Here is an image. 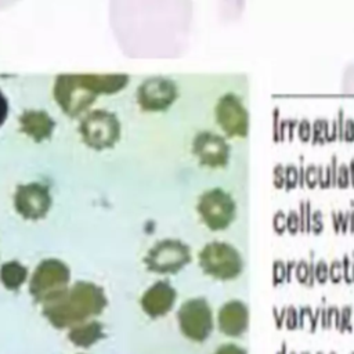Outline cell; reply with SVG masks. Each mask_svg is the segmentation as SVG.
<instances>
[{"mask_svg":"<svg viewBox=\"0 0 354 354\" xmlns=\"http://www.w3.org/2000/svg\"><path fill=\"white\" fill-rule=\"evenodd\" d=\"M346 127H347V130H346L344 136H343V140H344V141H353L354 140V122L353 120H347V125H346Z\"/></svg>","mask_w":354,"mask_h":354,"instance_id":"28","label":"cell"},{"mask_svg":"<svg viewBox=\"0 0 354 354\" xmlns=\"http://www.w3.org/2000/svg\"><path fill=\"white\" fill-rule=\"evenodd\" d=\"M343 133H344L343 131V109H340L339 111V133H337L340 140H343Z\"/></svg>","mask_w":354,"mask_h":354,"instance_id":"29","label":"cell"},{"mask_svg":"<svg viewBox=\"0 0 354 354\" xmlns=\"http://www.w3.org/2000/svg\"><path fill=\"white\" fill-rule=\"evenodd\" d=\"M213 354H249V351H248V347L242 343L227 342L220 344Z\"/></svg>","mask_w":354,"mask_h":354,"instance_id":"18","label":"cell"},{"mask_svg":"<svg viewBox=\"0 0 354 354\" xmlns=\"http://www.w3.org/2000/svg\"><path fill=\"white\" fill-rule=\"evenodd\" d=\"M200 267L206 275L222 282L242 278L246 260L242 252L227 241H211L198 253Z\"/></svg>","mask_w":354,"mask_h":354,"instance_id":"3","label":"cell"},{"mask_svg":"<svg viewBox=\"0 0 354 354\" xmlns=\"http://www.w3.org/2000/svg\"><path fill=\"white\" fill-rule=\"evenodd\" d=\"M273 227H274L275 233H278V234H282V233L286 230V216H285V213H284L282 211H278L274 215V219H273Z\"/></svg>","mask_w":354,"mask_h":354,"instance_id":"20","label":"cell"},{"mask_svg":"<svg viewBox=\"0 0 354 354\" xmlns=\"http://www.w3.org/2000/svg\"><path fill=\"white\" fill-rule=\"evenodd\" d=\"M107 306V296L101 286L87 281H78L67 291L43 304V315L57 329L90 321L101 314Z\"/></svg>","mask_w":354,"mask_h":354,"instance_id":"2","label":"cell"},{"mask_svg":"<svg viewBox=\"0 0 354 354\" xmlns=\"http://www.w3.org/2000/svg\"><path fill=\"white\" fill-rule=\"evenodd\" d=\"M7 115H9V103H7V98L5 97V94L0 90V126L6 122Z\"/></svg>","mask_w":354,"mask_h":354,"instance_id":"25","label":"cell"},{"mask_svg":"<svg viewBox=\"0 0 354 354\" xmlns=\"http://www.w3.org/2000/svg\"><path fill=\"white\" fill-rule=\"evenodd\" d=\"M311 136V129H310V123L307 120H302V123L299 125V137L302 141H308Z\"/></svg>","mask_w":354,"mask_h":354,"instance_id":"27","label":"cell"},{"mask_svg":"<svg viewBox=\"0 0 354 354\" xmlns=\"http://www.w3.org/2000/svg\"><path fill=\"white\" fill-rule=\"evenodd\" d=\"M177 292L167 281H158L144 292L141 297V307L144 313L151 318L167 314L174 306Z\"/></svg>","mask_w":354,"mask_h":354,"instance_id":"14","label":"cell"},{"mask_svg":"<svg viewBox=\"0 0 354 354\" xmlns=\"http://www.w3.org/2000/svg\"><path fill=\"white\" fill-rule=\"evenodd\" d=\"M105 337L104 326L98 321H86L72 326L68 332V339L78 347H92L98 340Z\"/></svg>","mask_w":354,"mask_h":354,"instance_id":"16","label":"cell"},{"mask_svg":"<svg viewBox=\"0 0 354 354\" xmlns=\"http://www.w3.org/2000/svg\"><path fill=\"white\" fill-rule=\"evenodd\" d=\"M299 183V171L293 165L286 166L285 169V187L286 190H292Z\"/></svg>","mask_w":354,"mask_h":354,"instance_id":"19","label":"cell"},{"mask_svg":"<svg viewBox=\"0 0 354 354\" xmlns=\"http://www.w3.org/2000/svg\"><path fill=\"white\" fill-rule=\"evenodd\" d=\"M197 212L206 229L213 233L229 230L238 219V202L227 190L213 187L198 198Z\"/></svg>","mask_w":354,"mask_h":354,"instance_id":"4","label":"cell"},{"mask_svg":"<svg viewBox=\"0 0 354 354\" xmlns=\"http://www.w3.org/2000/svg\"><path fill=\"white\" fill-rule=\"evenodd\" d=\"M249 304L244 299H229L217 311V329L224 336L235 340H242L249 332Z\"/></svg>","mask_w":354,"mask_h":354,"instance_id":"13","label":"cell"},{"mask_svg":"<svg viewBox=\"0 0 354 354\" xmlns=\"http://www.w3.org/2000/svg\"><path fill=\"white\" fill-rule=\"evenodd\" d=\"M79 133L83 143L90 148L96 151L112 148L120 138V122L114 112L96 109L80 120Z\"/></svg>","mask_w":354,"mask_h":354,"instance_id":"6","label":"cell"},{"mask_svg":"<svg viewBox=\"0 0 354 354\" xmlns=\"http://www.w3.org/2000/svg\"><path fill=\"white\" fill-rule=\"evenodd\" d=\"M129 85L125 74H64L54 82L53 96L69 118L82 115L100 94H115Z\"/></svg>","mask_w":354,"mask_h":354,"instance_id":"1","label":"cell"},{"mask_svg":"<svg viewBox=\"0 0 354 354\" xmlns=\"http://www.w3.org/2000/svg\"><path fill=\"white\" fill-rule=\"evenodd\" d=\"M177 320L182 333L193 342H205L215 329L213 310L205 297L184 302L177 311Z\"/></svg>","mask_w":354,"mask_h":354,"instance_id":"8","label":"cell"},{"mask_svg":"<svg viewBox=\"0 0 354 354\" xmlns=\"http://www.w3.org/2000/svg\"><path fill=\"white\" fill-rule=\"evenodd\" d=\"M53 200L46 184L32 182L18 186L14 193V209L25 220H40L46 216Z\"/></svg>","mask_w":354,"mask_h":354,"instance_id":"11","label":"cell"},{"mask_svg":"<svg viewBox=\"0 0 354 354\" xmlns=\"http://www.w3.org/2000/svg\"><path fill=\"white\" fill-rule=\"evenodd\" d=\"M20 131L34 140L35 143H42L52 137L56 122L43 109H27L18 118Z\"/></svg>","mask_w":354,"mask_h":354,"instance_id":"15","label":"cell"},{"mask_svg":"<svg viewBox=\"0 0 354 354\" xmlns=\"http://www.w3.org/2000/svg\"><path fill=\"white\" fill-rule=\"evenodd\" d=\"M193 154L201 166L211 170H222L230 165L231 145L227 137L215 131H200L193 140Z\"/></svg>","mask_w":354,"mask_h":354,"instance_id":"10","label":"cell"},{"mask_svg":"<svg viewBox=\"0 0 354 354\" xmlns=\"http://www.w3.org/2000/svg\"><path fill=\"white\" fill-rule=\"evenodd\" d=\"M284 167L281 165H277L274 169V186L277 189H281L285 186V177H284Z\"/></svg>","mask_w":354,"mask_h":354,"instance_id":"26","label":"cell"},{"mask_svg":"<svg viewBox=\"0 0 354 354\" xmlns=\"http://www.w3.org/2000/svg\"><path fill=\"white\" fill-rule=\"evenodd\" d=\"M286 229L291 234H296L297 231L300 230V222H299V215L296 212L292 211L288 217H286Z\"/></svg>","mask_w":354,"mask_h":354,"instance_id":"21","label":"cell"},{"mask_svg":"<svg viewBox=\"0 0 354 354\" xmlns=\"http://www.w3.org/2000/svg\"><path fill=\"white\" fill-rule=\"evenodd\" d=\"M336 184L340 189H346L348 184H350V171H348L347 166H340L339 173H337L336 176Z\"/></svg>","mask_w":354,"mask_h":354,"instance_id":"22","label":"cell"},{"mask_svg":"<svg viewBox=\"0 0 354 354\" xmlns=\"http://www.w3.org/2000/svg\"><path fill=\"white\" fill-rule=\"evenodd\" d=\"M28 278V269L17 260L5 263L0 267V281L9 291H18Z\"/></svg>","mask_w":354,"mask_h":354,"instance_id":"17","label":"cell"},{"mask_svg":"<svg viewBox=\"0 0 354 354\" xmlns=\"http://www.w3.org/2000/svg\"><path fill=\"white\" fill-rule=\"evenodd\" d=\"M190 262V246L180 240L159 241L144 257L147 269L158 274H176Z\"/></svg>","mask_w":354,"mask_h":354,"instance_id":"9","label":"cell"},{"mask_svg":"<svg viewBox=\"0 0 354 354\" xmlns=\"http://www.w3.org/2000/svg\"><path fill=\"white\" fill-rule=\"evenodd\" d=\"M215 119L223 136L234 140H246L249 134V112L244 98L237 93H224L217 100Z\"/></svg>","mask_w":354,"mask_h":354,"instance_id":"7","label":"cell"},{"mask_svg":"<svg viewBox=\"0 0 354 354\" xmlns=\"http://www.w3.org/2000/svg\"><path fill=\"white\" fill-rule=\"evenodd\" d=\"M311 230L314 231L315 234H320L322 233V229H324V223H322V215H321L320 211L314 212L311 215Z\"/></svg>","mask_w":354,"mask_h":354,"instance_id":"23","label":"cell"},{"mask_svg":"<svg viewBox=\"0 0 354 354\" xmlns=\"http://www.w3.org/2000/svg\"><path fill=\"white\" fill-rule=\"evenodd\" d=\"M315 173H317V167L311 165L306 171V174H304V180H306V183H307L310 189H314L315 184L318 183V177Z\"/></svg>","mask_w":354,"mask_h":354,"instance_id":"24","label":"cell"},{"mask_svg":"<svg viewBox=\"0 0 354 354\" xmlns=\"http://www.w3.org/2000/svg\"><path fill=\"white\" fill-rule=\"evenodd\" d=\"M348 171H350V182H351V184H353L354 187V159L350 162V169H348Z\"/></svg>","mask_w":354,"mask_h":354,"instance_id":"30","label":"cell"},{"mask_svg":"<svg viewBox=\"0 0 354 354\" xmlns=\"http://www.w3.org/2000/svg\"><path fill=\"white\" fill-rule=\"evenodd\" d=\"M71 281L69 267L58 259H45L35 269L29 281V292L35 302L45 304L68 289Z\"/></svg>","mask_w":354,"mask_h":354,"instance_id":"5","label":"cell"},{"mask_svg":"<svg viewBox=\"0 0 354 354\" xmlns=\"http://www.w3.org/2000/svg\"><path fill=\"white\" fill-rule=\"evenodd\" d=\"M179 96L176 83L167 78H149L140 85L137 104L145 112H160L170 107Z\"/></svg>","mask_w":354,"mask_h":354,"instance_id":"12","label":"cell"}]
</instances>
